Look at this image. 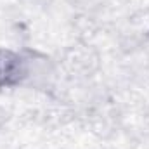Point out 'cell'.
<instances>
[{"label":"cell","mask_w":149,"mask_h":149,"mask_svg":"<svg viewBox=\"0 0 149 149\" xmlns=\"http://www.w3.org/2000/svg\"><path fill=\"white\" fill-rule=\"evenodd\" d=\"M24 57H26L24 85L38 90L50 88L56 80V64L52 63V59L35 50H24Z\"/></svg>","instance_id":"cell-1"},{"label":"cell","mask_w":149,"mask_h":149,"mask_svg":"<svg viewBox=\"0 0 149 149\" xmlns=\"http://www.w3.org/2000/svg\"><path fill=\"white\" fill-rule=\"evenodd\" d=\"M26 78L24 52L0 47V90L23 87Z\"/></svg>","instance_id":"cell-2"},{"label":"cell","mask_w":149,"mask_h":149,"mask_svg":"<svg viewBox=\"0 0 149 149\" xmlns=\"http://www.w3.org/2000/svg\"><path fill=\"white\" fill-rule=\"evenodd\" d=\"M7 120H9V113L5 111L3 108H0V128L7 123Z\"/></svg>","instance_id":"cell-3"}]
</instances>
